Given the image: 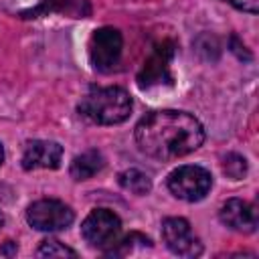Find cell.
Returning <instances> with one entry per match:
<instances>
[{"label":"cell","mask_w":259,"mask_h":259,"mask_svg":"<svg viewBox=\"0 0 259 259\" xmlns=\"http://www.w3.org/2000/svg\"><path fill=\"white\" fill-rule=\"evenodd\" d=\"M212 186V176L202 166H178L168 174V190L186 202H198L202 200Z\"/></svg>","instance_id":"3"},{"label":"cell","mask_w":259,"mask_h":259,"mask_svg":"<svg viewBox=\"0 0 259 259\" xmlns=\"http://www.w3.org/2000/svg\"><path fill=\"white\" fill-rule=\"evenodd\" d=\"M63 146L51 140H30L22 152V168L24 170H55L61 166Z\"/></svg>","instance_id":"9"},{"label":"cell","mask_w":259,"mask_h":259,"mask_svg":"<svg viewBox=\"0 0 259 259\" xmlns=\"http://www.w3.org/2000/svg\"><path fill=\"white\" fill-rule=\"evenodd\" d=\"M162 239L166 247L178 257H198L202 243L194 235L190 223L182 217H168L162 223Z\"/></svg>","instance_id":"8"},{"label":"cell","mask_w":259,"mask_h":259,"mask_svg":"<svg viewBox=\"0 0 259 259\" xmlns=\"http://www.w3.org/2000/svg\"><path fill=\"white\" fill-rule=\"evenodd\" d=\"M134 138L142 154L168 162L198 150L204 142V130L188 111L160 109L146 113L138 121Z\"/></svg>","instance_id":"1"},{"label":"cell","mask_w":259,"mask_h":259,"mask_svg":"<svg viewBox=\"0 0 259 259\" xmlns=\"http://www.w3.org/2000/svg\"><path fill=\"white\" fill-rule=\"evenodd\" d=\"M4 162V148H2V144H0V164Z\"/></svg>","instance_id":"18"},{"label":"cell","mask_w":259,"mask_h":259,"mask_svg":"<svg viewBox=\"0 0 259 259\" xmlns=\"http://www.w3.org/2000/svg\"><path fill=\"white\" fill-rule=\"evenodd\" d=\"M26 221L36 231L55 233V231L67 229L75 221V212L63 200H57V198H40V200H34L26 208Z\"/></svg>","instance_id":"5"},{"label":"cell","mask_w":259,"mask_h":259,"mask_svg":"<svg viewBox=\"0 0 259 259\" xmlns=\"http://www.w3.org/2000/svg\"><path fill=\"white\" fill-rule=\"evenodd\" d=\"M103 166H105V160H103L101 152L87 150L73 158V162L69 166V174L73 180H87V178L95 176Z\"/></svg>","instance_id":"12"},{"label":"cell","mask_w":259,"mask_h":259,"mask_svg":"<svg viewBox=\"0 0 259 259\" xmlns=\"http://www.w3.org/2000/svg\"><path fill=\"white\" fill-rule=\"evenodd\" d=\"M123 38L121 32L113 26H101L97 28L89 38V61L95 71L107 73L111 71L121 57Z\"/></svg>","instance_id":"6"},{"label":"cell","mask_w":259,"mask_h":259,"mask_svg":"<svg viewBox=\"0 0 259 259\" xmlns=\"http://www.w3.org/2000/svg\"><path fill=\"white\" fill-rule=\"evenodd\" d=\"M119 233H121V221L109 208L91 210L81 225V235H83L85 243L89 247L101 249V251H107L111 245H115Z\"/></svg>","instance_id":"4"},{"label":"cell","mask_w":259,"mask_h":259,"mask_svg":"<svg viewBox=\"0 0 259 259\" xmlns=\"http://www.w3.org/2000/svg\"><path fill=\"white\" fill-rule=\"evenodd\" d=\"M38 257H77V251H73L71 247H67L65 243H61L59 239H45L40 241V247L36 249Z\"/></svg>","instance_id":"14"},{"label":"cell","mask_w":259,"mask_h":259,"mask_svg":"<svg viewBox=\"0 0 259 259\" xmlns=\"http://www.w3.org/2000/svg\"><path fill=\"white\" fill-rule=\"evenodd\" d=\"M219 219L223 225H227L229 229L239 231V233H253L259 223L255 204L241 200V198H229L221 206Z\"/></svg>","instance_id":"10"},{"label":"cell","mask_w":259,"mask_h":259,"mask_svg":"<svg viewBox=\"0 0 259 259\" xmlns=\"http://www.w3.org/2000/svg\"><path fill=\"white\" fill-rule=\"evenodd\" d=\"M174 49H176V42L170 38L154 47L152 55L144 61V67L138 73L140 89H152V87L174 83V77L170 73V61L174 57Z\"/></svg>","instance_id":"7"},{"label":"cell","mask_w":259,"mask_h":259,"mask_svg":"<svg viewBox=\"0 0 259 259\" xmlns=\"http://www.w3.org/2000/svg\"><path fill=\"white\" fill-rule=\"evenodd\" d=\"M119 186L132 194H138V196H144L152 190V180L146 172L138 170V168H130V170H123L119 174Z\"/></svg>","instance_id":"13"},{"label":"cell","mask_w":259,"mask_h":259,"mask_svg":"<svg viewBox=\"0 0 259 259\" xmlns=\"http://www.w3.org/2000/svg\"><path fill=\"white\" fill-rule=\"evenodd\" d=\"M47 12H59L71 18H87L91 14V6L87 0H42L36 8L22 12V16L32 18V16L47 14Z\"/></svg>","instance_id":"11"},{"label":"cell","mask_w":259,"mask_h":259,"mask_svg":"<svg viewBox=\"0 0 259 259\" xmlns=\"http://www.w3.org/2000/svg\"><path fill=\"white\" fill-rule=\"evenodd\" d=\"M235 8L249 12V14H257L259 12V0H229Z\"/></svg>","instance_id":"16"},{"label":"cell","mask_w":259,"mask_h":259,"mask_svg":"<svg viewBox=\"0 0 259 259\" xmlns=\"http://www.w3.org/2000/svg\"><path fill=\"white\" fill-rule=\"evenodd\" d=\"M223 172L233 180H241L247 174V160L241 154H227L223 158Z\"/></svg>","instance_id":"15"},{"label":"cell","mask_w":259,"mask_h":259,"mask_svg":"<svg viewBox=\"0 0 259 259\" xmlns=\"http://www.w3.org/2000/svg\"><path fill=\"white\" fill-rule=\"evenodd\" d=\"M79 113L99 125H115L130 117L132 97L121 87H91L77 105Z\"/></svg>","instance_id":"2"},{"label":"cell","mask_w":259,"mask_h":259,"mask_svg":"<svg viewBox=\"0 0 259 259\" xmlns=\"http://www.w3.org/2000/svg\"><path fill=\"white\" fill-rule=\"evenodd\" d=\"M0 253H2V255H14V253H16V243L6 241V247H4V249H0Z\"/></svg>","instance_id":"17"},{"label":"cell","mask_w":259,"mask_h":259,"mask_svg":"<svg viewBox=\"0 0 259 259\" xmlns=\"http://www.w3.org/2000/svg\"><path fill=\"white\" fill-rule=\"evenodd\" d=\"M2 227H4V214L0 212V229H2Z\"/></svg>","instance_id":"19"}]
</instances>
